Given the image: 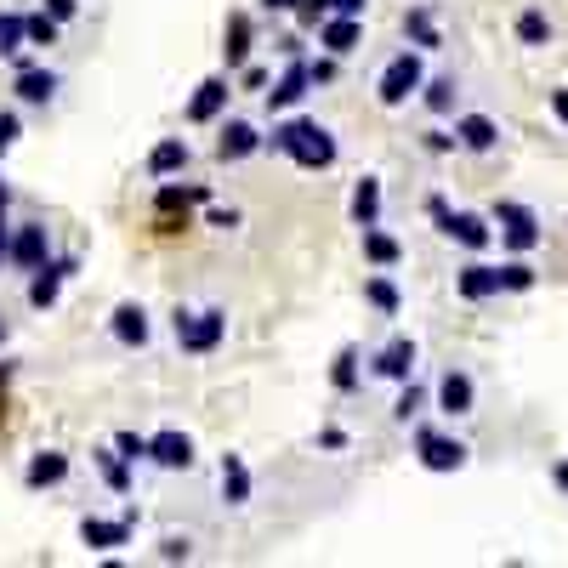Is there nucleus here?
<instances>
[{
  "mask_svg": "<svg viewBox=\"0 0 568 568\" xmlns=\"http://www.w3.org/2000/svg\"><path fill=\"white\" fill-rule=\"evenodd\" d=\"M415 91H421V57H415V52H398L387 69H381V91H375V97H381L387 108H398V103H409Z\"/></svg>",
  "mask_w": 568,
  "mask_h": 568,
  "instance_id": "obj_3",
  "label": "nucleus"
},
{
  "mask_svg": "<svg viewBox=\"0 0 568 568\" xmlns=\"http://www.w3.org/2000/svg\"><path fill=\"white\" fill-rule=\"evenodd\" d=\"M23 35H29V46H52V40H57V18H52V12L23 18Z\"/></svg>",
  "mask_w": 568,
  "mask_h": 568,
  "instance_id": "obj_32",
  "label": "nucleus"
},
{
  "mask_svg": "<svg viewBox=\"0 0 568 568\" xmlns=\"http://www.w3.org/2000/svg\"><path fill=\"white\" fill-rule=\"evenodd\" d=\"M319 444H324V449H341V444H347V432H336V426H324V432H319Z\"/></svg>",
  "mask_w": 568,
  "mask_h": 568,
  "instance_id": "obj_46",
  "label": "nucleus"
},
{
  "mask_svg": "<svg viewBox=\"0 0 568 568\" xmlns=\"http://www.w3.org/2000/svg\"><path fill=\"white\" fill-rule=\"evenodd\" d=\"M52 91H57V74L29 69V63L18 69V97H23V103H52Z\"/></svg>",
  "mask_w": 568,
  "mask_h": 568,
  "instance_id": "obj_21",
  "label": "nucleus"
},
{
  "mask_svg": "<svg viewBox=\"0 0 568 568\" xmlns=\"http://www.w3.org/2000/svg\"><path fill=\"white\" fill-rule=\"evenodd\" d=\"M353 222H358V228L381 222V182H375V177H364L353 188Z\"/></svg>",
  "mask_w": 568,
  "mask_h": 568,
  "instance_id": "obj_22",
  "label": "nucleus"
},
{
  "mask_svg": "<svg viewBox=\"0 0 568 568\" xmlns=\"http://www.w3.org/2000/svg\"><path fill=\"white\" fill-rule=\"evenodd\" d=\"M267 12H296V6H302V0H262Z\"/></svg>",
  "mask_w": 568,
  "mask_h": 568,
  "instance_id": "obj_48",
  "label": "nucleus"
},
{
  "mask_svg": "<svg viewBox=\"0 0 568 568\" xmlns=\"http://www.w3.org/2000/svg\"><path fill=\"white\" fill-rule=\"evenodd\" d=\"M495 222H500V239H506L512 250L540 245V222H534V211H523V205H512V199H500L495 205Z\"/></svg>",
  "mask_w": 568,
  "mask_h": 568,
  "instance_id": "obj_5",
  "label": "nucleus"
},
{
  "mask_svg": "<svg viewBox=\"0 0 568 568\" xmlns=\"http://www.w3.org/2000/svg\"><path fill=\"white\" fill-rule=\"evenodd\" d=\"M182 165H188V142L182 137H165L160 148L148 154V171H154V177H171V171H182Z\"/></svg>",
  "mask_w": 568,
  "mask_h": 568,
  "instance_id": "obj_23",
  "label": "nucleus"
},
{
  "mask_svg": "<svg viewBox=\"0 0 568 568\" xmlns=\"http://www.w3.org/2000/svg\"><path fill=\"white\" fill-rule=\"evenodd\" d=\"M364 256H370L375 267H392L404 250H398V239H392V233H381V228L370 222V228H364Z\"/></svg>",
  "mask_w": 568,
  "mask_h": 568,
  "instance_id": "obj_25",
  "label": "nucleus"
},
{
  "mask_svg": "<svg viewBox=\"0 0 568 568\" xmlns=\"http://www.w3.org/2000/svg\"><path fill=\"white\" fill-rule=\"evenodd\" d=\"M222 57H228V69H245V57H250V18H228V46H222Z\"/></svg>",
  "mask_w": 568,
  "mask_h": 568,
  "instance_id": "obj_26",
  "label": "nucleus"
},
{
  "mask_svg": "<svg viewBox=\"0 0 568 568\" xmlns=\"http://www.w3.org/2000/svg\"><path fill=\"white\" fill-rule=\"evenodd\" d=\"M211 228H239V211H211Z\"/></svg>",
  "mask_w": 568,
  "mask_h": 568,
  "instance_id": "obj_47",
  "label": "nucleus"
},
{
  "mask_svg": "<svg viewBox=\"0 0 568 568\" xmlns=\"http://www.w3.org/2000/svg\"><path fill=\"white\" fill-rule=\"evenodd\" d=\"M426 211H432V222H438V228H444V233H449V216H455V211H449L444 199L432 194V199H426Z\"/></svg>",
  "mask_w": 568,
  "mask_h": 568,
  "instance_id": "obj_40",
  "label": "nucleus"
},
{
  "mask_svg": "<svg viewBox=\"0 0 568 568\" xmlns=\"http://www.w3.org/2000/svg\"><path fill=\"white\" fill-rule=\"evenodd\" d=\"M69 273H74L69 256H63V262H40V267H35V279H29V302H35V307H52Z\"/></svg>",
  "mask_w": 568,
  "mask_h": 568,
  "instance_id": "obj_9",
  "label": "nucleus"
},
{
  "mask_svg": "<svg viewBox=\"0 0 568 568\" xmlns=\"http://www.w3.org/2000/svg\"><path fill=\"white\" fill-rule=\"evenodd\" d=\"M330 12H341V18H358V12H364V0H330Z\"/></svg>",
  "mask_w": 568,
  "mask_h": 568,
  "instance_id": "obj_45",
  "label": "nucleus"
},
{
  "mask_svg": "<svg viewBox=\"0 0 568 568\" xmlns=\"http://www.w3.org/2000/svg\"><path fill=\"white\" fill-rule=\"evenodd\" d=\"M517 40H523V46H546V40H551L546 12H523V18H517Z\"/></svg>",
  "mask_w": 568,
  "mask_h": 568,
  "instance_id": "obj_28",
  "label": "nucleus"
},
{
  "mask_svg": "<svg viewBox=\"0 0 568 568\" xmlns=\"http://www.w3.org/2000/svg\"><path fill=\"white\" fill-rule=\"evenodd\" d=\"M426 108H432V114H449V108H455V80H432V86H426Z\"/></svg>",
  "mask_w": 568,
  "mask_h": 568,
  "instance_id": "obj_35",
  "label": "nucleus"
},
{
  "mask_svg": "<svg viewBox=\"0 0 568 568\" xmlns=\"http://www.w3.org/2000/svg\"><path fill=\"white\" fill-rule=\"evenodd\" d=\"M551 114H557V120H563V125H568V91H563V86L551 91Z\"/></svg>",
  "mask_w": 568,
  "mask_h": 568,
  "instance_id": "obj_44",
  "label": "nucleus"
},
{
  "mask_svg": "<svg viewBox=\"0 0 568 568\" xmlns=\"http://www.w3.org/2000/svg\"><path fill=\"white\" fill-rule=\"evenodd\" d=\"M415 449H421L426 472H461L466 466V444H455V438H444V432H432V426L415 432Z\"/></svg>",
  "mask_w": 568,
  "mask_h": 568,
  "instance_id": "obj_4",
  "label": "nucleus"
},
{
  "mask_svg": "<svg viewBox=\"0 0 568 568\" xmlns=\"http://www.w3.org/2000/svg\"><path fill=\"white\" fill-rule=\"evenodd\" d=\"M46 12L63 23V18H74V12H80V0H46Z\"/></svg>",
  "mask_w": 568,
  "mask_h": 568,
  "instance_id": "obj_41",
  "label": "nucleus"
},
{
  "mask_svg": "<svg viewBox=\"0 0 568 568\" xmlns=\"http://www.w3.org/2000/svg\"><path fill=\"white\" fill-rule=\"evenodd\" d=\"M18 142V114H0V154Z\"/></svg>",
  "mask_w": 568,
  "mask_h": 568,
  "instance_id": "obj_38",
  "label": "nucleus"
},
{
  "mask_svg": "<svg viewBox=\"0 0 568 568\" xmlns=\"http://www.w3.org/2000/svg\"><path fill=\"white\" fill-rule=\"evenodd\" d=\"M307 86H313V63H290V69H284V80L267 91V108H296L307 97Z\"/></svg>",
  "mask_w": 568,
  "mask_h": 568,
  "instance_id": "obj_11",
  "label": "nucleus"
},
{
  "mask_svg": "<svg viewBox=\"0 0 568 568\" xmlns=\"http://www.w3.org/2000/svg\"><path fill=\"white\" fill-rule=\"evenodd\" d=\"M449 239H461L466 250H483V245H489V222H483V216H472V211L449 216Z\"/></svg>",
  "mask_w": 568,
  "mask_h": 568,
  "instance_id": "obj_24",
  "label": "nucleus"
},
{
  "mask_svg": "<svg viewBox=\"0 0 568 568\" xmlns=\"http://www.w3.org/2000/svg\"><path fill=\"white\" fill-rule=\"evenodd\" d=\"M534 284V267L529 262H506L500 267V290H529Z\"/></svg>",
  "mask_w": 568,
  "mask_h": 568,
  "instance_id": "obj_36",
  "label": "nucleus"
},
{
  "mask_svg": "<svg viewBox=\"0 0 568 568\" xmlns=\"http://www.w3.org/2000/svg\"><path fill=\"white\" fill-rule=\"evenodd\" d=\"M358 40H364V29H358V18H330L324 23V46H330V52L336 57H347V52H358Z\"/></svg>",
  "mask_w": 568,
  "mask_h": 568,
  "instance_id": "obj_18",
  "label": "nucleus"
},
{
  "mask_svg": "<svg viewBox=\"0 0 568 568\" xmlns=\"http://www.w3.org/2000/svg\"><path fill=\"white\" fill-rule=\"evenodd\" d=\"M222 108H228V80H205V86L194 91V103H188V120L205 125V120H216Z\"/></svg>",
  "mask_w": 568,
  "mask_h": 568,
  "instance_id": "obj_14",
  "label": "nucleus"
},
{
  "mask_svg": "<svg viewBox=\"0 0 568 568\" xmlns=\"http://www.w3.org/2000/svg\"><path fill=\"white\" fill-rule=\"evenodd\" d=\"M148 461L165 466V472H188L194 466V438L188 432H154L148 438Z\"/></svg>",
  "mask_w": 568,
  "mask_h": 568,
  "instance_id": "obj_6",
  "label": "nucleus"
},
{
  "mask_svg": "<svg viewBox=\"0 0 568 568\" xmlns=\"http://www.w3.org/2000/svg\"><path fill=\"white\" fill-rule=\"evenodd\" d=\"M114 336H120L125 347H142V341H148V313H142L137 302H120L114 307Z\"/></svg>",
  "mask_w": 568,
  "mask_h": 568,
  "instance_id": "obj_16",
  "label": "nucleus"
},
{
  "mask_svg": "<svg viewBox=\"0 0 568 568\" xmlns=\"http://www.w3.org/2000/svg\"><path fill=\"white\" fill-rule=\"evenodd\" d=\"M461 296L466 302H483V296H500V267H483V262H472V267H461Z\"/></svg>",
  "mask_w": 568,
  "mask_h": 568,
  "instance_id": "obj_15",
  "label": "nucleus"
},
{
  "mask_svg": "<svg viewBox=\"0 0 568 568\" xmlns=\"http://www.w3.org/2000/svg\"><path fill=\"white\" fill-rule=\"evenodd\" d=\"M364 296H370V307H381V313H398V284L392 279H370Z\"/></svg>",
  "mask_w": 568,
  "mask_h": 568,
  "instance_id": "obj_33",
  "label": "nucleus"
},
{
  "mask_svg": "<svg viewBox=\"0 0 568 568\" xmlns=\"http://www.w3.org/2000/svg\"><path fill=\"white\" fill-rule=\"evenodd\" d=\"M222 500H228V506H245L250 500V472H245L239 455H222Z\"/></svg>",
  "mask_w": 568,
  "mask_h": 568,
  "instance_id": "obj_19",
  "label": "nucleus"
},
{
  "mask_svg": "<svg viewBox=\"0 0 568 568\" xmlns=\"http://www.w3.org/2000/svg\"><path fill=\"white\" fill-rule=\"evenodd\" d=\"M160 557H165V563H182V557H188V540H165Z\"/></svg>",
  "mask_w": 568,
  "mask_h": 568,
  "instance_id": "obj_42",
  "label": "nucleus"
},
{
  "mask_svg": "<svg viewBox=\"0 0 568 568\" xmlns=\"http://www.w3.org/2000/svg\"><path fill=\"white\" fill-rule=\"evenodd\" d=\"M404 35L415 40V46H426V52H438V29H432L426 12H404Z\"/></svg>",
  "mask_w": 568,
  "mask_h": 568,
  "instance_id": "obj_27",
  "label": "nucleus"
},
{
  "mask_svg": "<svg viewBox=\"0 0 568 568\" xmlns=\"http://www.w3.org/2000/svg\"><path fill=\"white\" fill-rule=\"evenodd\" d=\"M267 148H273V154H290V160L307 165V171L336 165V137H330L319 120H284V125H273Z\"/></svg>",
  "mask_w": 568,
  "mask_h": 568,
  "instance_id": "obj_1",
  "label": "nucleus"
},
{
  "mask_svg": "<svg viewBox=\"0 0 568 568\" xmlns=\"http://www.w3.org/2000/svg\"><path fill=\"white\" fill-rule=\"evenodd\" d=\"M205 188H160V211H188V205H205Z\"/></svg>",
  "mask_w": 568,
  "mask_h": 568,
  "instance_id": "obj_31",
  "label": "nucleus"
},
{
  "mask_svg": "<svg viewBox=\"0 0 568 568\" xmlns=\"http://www.w3.org/2000/svg\"><path fill=\"white\" fill-rule=\"evenodd\" d=\"M262 148V137H256V125H245V120H228L222 125V142H216V160L222 165H239V160H250Z\"/></svg>",
  "mask_w": 568,
  "mask_h": 568,
  "instance_id": "obj_7",
  "label": "nucleus"
},
{
  "mask_svg": "<svg viewBox=\"0 0 568 568\" xmlns=\"http://www.w3.org/2000/svg\"><path fill=\"white\" fill-rule=\"evenodd\" d=\"M438 409H444V415H472V375L449 370L444 381H438Z\"/></svg>",
  "mask_w": 568,
  "mask_h": 568,
  "instance_id": "obj_12",
  "label": "nucleus"
},
{
  "mask_svg": "<svg viewBox=\"0 0 568 568\" xmlns=\"http://www.w3.org/2000/svg\"><path fill=\"white\" fill-rule=\"evenodd\" d=\"M426 148H432V154H449V148H455V137H444V131H426Z\"/></svg>",
  "mask_w": 568,
  "mask_h": 568,
  "instance_id": "obj_43",
  "label": "nucleus"
},
{
  "mask_svg": "<svg viewBox=\"0 0 568 568\" xmlns=\"http://www.w3.org/2000/svg\"><path fill=\"white\" fill-rule=\"evenodd\" d=\"M415 409H421V392L409 387L404 398H398V409H392V415H398V421H409V415H415Z\"/></svg>",
  "mask_w": 568,
  "mask_h": 568,
  "instance_id": "obj_39",
  "label": "nucleus"
},
{
  "mask_svg": "<svg viewBox=\"0 0 568 568\" xmlns=\"http://www.w3.org/2000/svg\"><path fill=\"white\" fill-rule=\"evenodd\" d=\"M6 245H12V239H6V211H0V256H6Z\"/></svg>",
  "mask_w": 568,
  "mask_h": 568,
  "instance_id": "obj_50",
  "label": "nucleus"
},
{
  "mask_svg": "<svg viewBox=\"0 0 568 568\" xmlns=\"http://www.w3.org/2000/svg\"><path fill=\"white\" fill-rule=\"evenodd\" d=\"M6 256H12L23 273H35V267L46 262V228H18V239L6 245Z\"/></svg>",
  "mask_w": 568,
  "mask_h": 568,
  "instance_id": "obj_13",
  "label": "nucleus"
},
{
  "mask_svg": "<svg viewBox=\"0 0 568 568\" xmlns=\"http://www.w3.org/2000/svg\"><path fill=\"white\" fill-rule=\"evenodd\" d=\"M0 211H6V188H0Z\"/></svg>",
  "mask_w": 568,
  "mask_h": 568,
  "instance_id": "obj_51",
  "label": "nucleus"
},
{
  "mask_svg": "<svg viewBox=\"0 0 568 568\" xmlns=\"http://www.w3.org/2000/svg\"><path fill=\"white\" fill-rule=\"evenodd\" d=\"M330 381H336V392H353V387H358V353H353V347H341V353H336V370H330Z\"/></svg>",
  "mask_w": 568,
  "mask_h": 568,
  "instance_id": "obj_30",
  "label": "nucleus"
},
{
  "mask_svg": "<svg viewBox=\"0 0 568 568\" xmlns=\"http://www.w3.org/2000/svg\"><path fill=\"white\" fill-rule=\"evenodd\" d=\"M120 455H125V461H148V438H137V432H120Z\"/></svg>",
  "mask_w": 568,
  "mask_h": 568,
  "instance_id": "obj_37",
  "label": "nucleus"
},
{
  "mask_svg": "<svg viewBox=\"0 0 568 568\" xmlns=\"http://www.w3.org/2000/svg\"><path fill=\"white\" fill-rule=\"evenodd\" d=\"M228 336V319L222 313H177V347L182 353H216V341Z\"/></svg>",
  "mask_w": 568,
  "mask_h": 568,
  "instance_id": "obj_2",
  "label": "nucleus"
},
{
  "mask_svg": "<svg viewBox=\"0 0 568 568\" xmlns=\"http://www.w3.org/2000/svg\"><path fill=\"white\" fill-rule=\"evenodd\" d=\"M63 478H69V455L46 449V455L29 461V483H35V489H52V483H63Z\"/></svg>",
  "mask_w": 568,
  "mask_h": 568,
  "instance_id": "obj_20",
  "label": "nucleus"
},
{
  "mask_svg": "<svg viewBox=\"0 0 568 568\" xmlns=\"http://www.w3.org/2000/svg\"><path fill=\"white\" fill-rule=\"evenodd\" d=\"M551 478H557V489L568 495V461H557V472H551Z\"/></svg>",
  "mask_w": 568,
  "mask_h": 568,
  "instance_id": "obj_49",
  "label": "nucleus"
},
{
  "mask_svg": "<svg viewBox=\"0 0 568 568\" xmlns=\"http://www.w3.org/2000/svg\"><path fill=\"white\" fill-rule=\"evenodd\" d=\"M97 466H103L108 489H120V495L131 489V472H125V455H108V449H103V455H97Z\"/></svg>",
  "mask_w": 568,
  "mask_h": 568,
  "instance_id": "obj_34",
  "label": "nucleus"
},
{
  "mask_svg": "<svg viewBox=\"0 0 568 568\" xmlns=\"http://www.w3.org/2000/svg\"><path fill=\"white\" fill-rule=\"evenodd\" d=\"M375 375H387V381H409V375H415V341H409V336L387 341V347L375 353Z\"/></svg>",
  "mask_w": 568,
  "mask_h": 568,
  "instance_id": "obj_10",
  "label": "nucleus"
},
{
  "mask_svg": "<svg viewBox=\"0 0 568 568\" xmlns=\"http://www.w3.org/2000/svg\"><path fill=\"white\" fill-rule=\"evenodd\" d=\"M0 341H6V319H0Z\"/></svg>",
  "mask_w": 568,
  "mask_h": 568,
  "instance_id": "obj_52",
  "label": "nucleus"
},
{
  "mask_svg": "<svg viewBox=\"0 0 568 568\" xmlns=\"http://www.w3.org/2000/svg\"><path fill=\"white\" fill-rule=\"evenodd\" d=\"M80 540H86L91 551H114V546L131 540V517H114V523H108V517H86V523H80Z\"/></svg>",
  "mask_w": 568,
  "mask_h": 568,
  "instance_id": "obj_8",
  "label": "nucleus"
},
{
  "mask_svg": "<svg viewBox=\"0 0 568 568\" xmlns=\"http://www.w3.org/2000/svg\"><path fill=\"white\" fill-rule=\"evenodd\" d=\"M455 137H461L466 148H472V154H489V148L500 142V131H495V120H489V114H466Z\"/></svg>",
  "mask_w": 568,
  "mask_h": 568,
  "instance_id": "obj_17",
  "label": "nucleus"
},
{
  "mask_svg": "<svg viewBox=\"0 0 568 568\" xmlns=\"http://www.w3.org/2000/svg\"><path fill=\"white\" fill-rule=\"evenodd\" d=\"M23 18L18 12H0V57H12V52H23Z\"/></svg>",
  "mask_w": 568,
  "mask_h": 568,
  "instance_id": "obj_29",
  "label": "nucleus"
}]
</instances>
